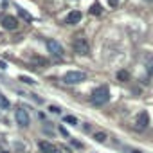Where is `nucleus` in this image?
I'll return each mask as SVG.
<instances>
[{
  "mask_svg": "<svg viewBox=\"0 0 153 153\" xmlns=\"http://www.w3.org/2000/svg\"><path fill=\"white\" fill-rule=\"evenodd\" d=\"M108 99H110V90H108V87H97V88L92 92V96H90V101H92V105H96V106H103L105 103H108Z\"/></svg>",
  "mask_w": 153,
  "mask_h": 153,
  "instance_id": "f257e3e1",
  "label": "nucleus"
},
{
  "mask_svg": "<svg viewBox=\"0 0 153 153\" xmlns=\"http://www.w3.org/2000/svg\"><path fill=\"white\" fill-rule=\"evenodd\" d=\"M85 79H87V74L81 70H70L63 76V83L67 85H78V83H83Z\"/></svg>",
  "mask_w": 153,
  "mask_h": 153,
  "instance_id": "f03ea898",
  "label": "nucleus"
},
{
  "mask_svg": "<svg viewBox=\"0 0 153 153\" xmlns=\"http://www.w3.org/2000/svg\"><path fill=\"white\" fill-rule=\"evenodd\" d=\"M72 49H74L76 54H79V56H87V54L90 52V45H88V42H87L85 38H81V36H78V38L74 40Z\"/></svg>",
  "mask_w": 153,
  "mask_h": 153,
  "instance_id": "7ed1b4c3",
  "label": "nucleus"
},
{
  "mask_svg": "<svg viewBox=\"0 0 153 153\" xmlns=\"http://www.w3.org/2000/svg\"><path fill=\"white\" fill-rule=\"evenodd\" d=\"M15 119H16V124H18V126H22V128H27V126L31 124L29 112H27L25 108H22V106L15 112Z\"/></svg>",
  "mask_w": 153,
  "mask_h": 153,
  "instance_id": "20e7f679",
  "label": "nucleus"
},
{
  "mask_svg": "<svg viewBox=\"0 0 153 153\" xmlns=\"http://www.w3.org/2000/svg\"><path fill=\"white\" fill-rule=\"evenodd\" d=\"M148 126H149V115H148V112L142 110V112H139L137 117H135V130L144 131Z\"/></svg>",
  "mask_w": 153,
  "mask_h": 153,
  "instance_id": "39448f33",
  "label": "nucleus"
},
{
  "mask_svg": "<svg viewBox=\"0 0 153 153\" xmlns=\"http://www.w3.org/2000/svg\"><path fill=\"white\" fill-rule=\"evenodd\" d=\"M0 22H2V27L7 29V31H15L18 27V20L11 15H2L0 16Z\"/></svg>",
  "mask_w": 153,
  "mask_h": 153,
  "instance_id": "423d86ee",
  "label": "nucleus"
},
{
  "mask_svg": "<svg viewBox=\"0 0 153 153\" xmlns=\"http://www.w3.org/2000/svg\"><path fill=\"white\" fill-rule=\"evenodd\" d=\"M47 49H49V52H51L52 56H56V58H61V56H63V47H61L56 40H47Z\"/></svg>",
  "mask_w": 153,
  "mask_h": 153,
  "instance_id": "0eeeda50",
  "label": "nucleus"
},
{
  "mask_svg": "<svg viewBox=\"0 0 153 153\" xmlns=\"http://www.w3.org/2000/svg\"><path fill=\"white\" fill-rule=\"evenodd\" d=\"M81 11H70L68 15H67V20H65V24H68V25H74V24H78V22H81Z\"/></svg>",
  "mask_w": 153,
  "mask_h": 153,
  "instance_id": "6e6552de",
  "label": "nucleus"
},
{
  "mask_svg": "<svg viewBox=\"0 0 153 153\" xmlns=\"http://www.w3.org/2000/svg\"><path fill=\"white\" fill-rule=\"evenodd\" d=\"M38 146H40L42 153H61V151H59V149H58L54 144H51V142H45V140H42Z\"/></svg>",
  "mask_w": 153,
  "mask_h": 153,
  "instance_id": "1a4fd4ad",
  "label": "nucleus"
},
{
  "mask_svg": "<svg viewBox=\"0 0 153 153\" xmlns=\"http://www.w3.org/2000/svg\"><path fill=\"white\" fill-rule=\"evenodd\" d=\"M9 106H11L9 99H7L4 94H0V110H9Z\"/></svg>",
  "mask_w": 153,
  "mask_h": 153,
  "instance_id": "9d476101",
  "label": "nucleus"
},
{
  "mask_svg": "<svg viewBox=\"0 0 153 153\" xmlns=\"http://www.w3.org/2000/svg\"><path fill=\"white\" fill-rule=\"evenodd\" d=\"M117 79H119V81H128V79H130V74H128L126 70H119V72H117Z\"/></svg>",
  "mask_w": 153,
  "mask_h": 153,
  "instance_id": "9b49d317",
  "label": "nucleus"
},
{
  "mask_svg": "<svg viewBox=\"0 0 153 153\" xmlns=\"http://www.w3.org/2000/svg\"><path fill=\"white\" fill-rule=\"evenodd\" d=\"M94 139H96L97 142H105V140H106V133H105V131H97V133H94Z\"/></svg>",
  "mask_w": 153,
  "mask_h": 153,
  "instance_id": "f8f14e48",
  "label": "nucleus"
},
{
  "mask_svg": "<svg viewBox=\"0 0 153 153\" xmlns=\"http://www.w3.org/2000/svg\"><path fill=\"white\" fill-rule=\"evenodd\" d=\"M146 70H148V72L153 76V58H149V59L146 61Z\"/></svg>",
  "mask_w": 153,
  "mask_h": 153,
  "instance_id": "ddd939ff",
  "label": "nucleus"
},
{
  "mask_svg": "<svg viewBox=\"0 0 153 153\" xmlns=\"http://www.w3.org/2000/svg\"><path fill=\"white\" fill-rule=\"evenodd\" d=\"M65 123H70V124H78V119L72 117V115H67L65 117Z\"/></svg>",
  "mask_w": 153,
  "mask_h": 153,
  "instance_id": "4468645a",
  "label": "nucleus"
},
{
  "mask_svg": "<svg viewBox=\"0 0 153 153\" xmlns=\"http://www.w3.org/2000/svg\"><path fill=\"white\" fill-rule=\"evenodd\" d=\"M90 13H92V15H99V13H101V7H99L97 4H94L92 9H90Z\"/></svg>",
  "mask_w": 153,
  "mask_h": 153,
  "instance_id": "2eb2a0df",
  "label": "nucleus"
},
{
  "mask_svg": "<svg viewBox=\"0 0 153 153\" xmlns=\"http://www.w3.org/2000/svg\"><path fill=\"white\" fill-rule=\"evenodd\" d=\"M20 79H22L24 83H27V85H33V83H34V81H33L31 78H27V76H22V78H20Z\"/></svg>",
  "mask_w": 153,
  "mask_h": 153,
  "instance_id": "dca6fc26",
  "label": "nucleus"
},
{
  "mask_svg": "<svg viewBox=\"0 0 153 153\" xmlns=\"http://www.w3.org/2000/svg\"><path fill=\"white\" fill-rule=\"evenodd\" d=\"M108 4H110V7H117V4H119V0H108Z\"/></svg>",
  "mask_w": 153,
  "mask_h": 153,
  "instance_id": "f3484780",
  "label": "nucleus"
},
{
  "mask_svg": "<svg viewBox=\"0 0 153 153\" xmlns=\"http://www.w3.org/2000/svg\"><path fill=\"white\" fill-rule=\"evenodd\" d=\"M49 110H51V112H54V114H59V112H61L58 106H49Z\"/></svg>",
  "mask_w": 153,
  "mask_h": 153,
  "instance_id": "a211bd4d",
  "label": "nucleus"
},
{
  "mask_svg": "<svg viewBox=\"0 0 153 153\" xmlns=\"http://www.w3.org/2000/svg\"><path fill=\"white\" fill-rule=\"evenodd\" d=\"M131 153H140V151L139 149H131Z\"/></svg>",
  "mask_w": 153,
  "mask_h": 153,
  "instance_id": "6ab92c4d",
  "label": "nucleus"
}]
</instances>
